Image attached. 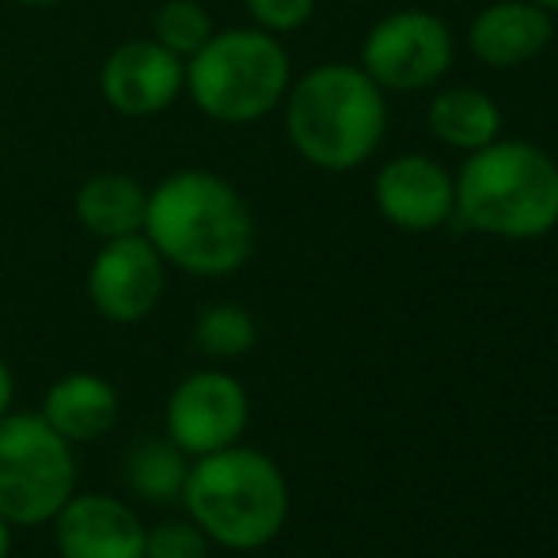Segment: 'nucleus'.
<instances>
[{
	"label": "nucleus",
	"instance_id": "nucleus-4",
	"mask_svg": "<svg viewBox=\"0 0 558 558\" xmlns=\"http://www.w3.org/2000/svg\"><path fill=\"white\" fill-rule=\"evenodd\" d=\"M183 501L191 521L228 551H258L289 517V486L281 468L255 448L228 445L198 456L186 471Z\"/></svg>",
	"mask_w": 558,
	"mask_h": 558
},
{
	"label": "nucleus",
	"instance_id": "nucleus-19",
	"mask_svg": "<svg viewBox=\"0 0 558 558\" xmlns=\"http://www.w3.org/2000/svg\"><path fill=\"white\" fill-rule=\"evenodd\" d=\"M255 319L240 304H209L194 324V345L206 357H243L255 345Z\"/></svg>",
	"mask_w": 558,
	"mask_h": 558
},
{
	"label": "nucleus",
	"instance_id": "nucleus-6",
	"mask_svg": "<svg viewBox=\"0 0 558 558\" xmlns=\"http://www.w3.org/2000/svg\"><path fill=\"white\" fill-rule=\"evenodd\" d=\"M76 490V460L43 414L0 418V517L8 524H46Z\"/></svg>",
	"mask_w": 558,
	"mask_h": 558
},
{
	"label": "nucleus",
	"instance_id": "nucleus-18",
	"mask_svg": "<svg viewBox=\"0 0 558 558\" xmlns=\"http://www.w3.org/2000/svg\"><path fill=\"white\" fill-rule=\"evenodd\" d=\"M214 15L202 0H163L153 12V38L179 58H194L214 35Z\"/></svg>",
	"mask_w": 558,
	"mask_h": 558
},
{
	"label": "nucleus",
	"instance_id": "nucleus-1",
	"mask_svg": "<svg viewBox=\"0 0 558 558\" xmlns=\"http://www.w3.org/2000/svg\"><path fill=\"white\" fill-rule=\"evenodd\" d=\"M163 263L194 278H225L251 258L255 217L228 179L206 168L171 171L148 191L145 228Z\"/></svg>",
	"mask_w": 558,
	"mask_h": 558
},
{
	"label": "nucleus",
	"instance_id": "nucleus-13",
	"mask_svg": "<svg viewBox=\"0 0 558 558\" xmlns=\"http://www.w3.org/2000/svg\"><path fill=\"white\" fill-rule=\"evenodd\" d=\"M555 35L551 12L532 0H498L471 20L468 46L490 69H521L547 50Z\"/></svg>",
	"mask_w": 558,
	"mask_h": 558
},
{
	"label": "nucleus",
	"instance_id": "nucleus-21",
	"mask_svg": "<svg viewBox=\"0 0 558 558\" xmlns=\"http://www.w3.org/2000/svg\"><path fill=\"white\" fill-rule=\"evenodd\" d=\"M255 20V27L270 31V35H289V31L304 27L316 12V0H243Z\"/></svg>",
	"mask_w": 558,
	"mask_h": 558
},
{
	"label": "nucleus",
	"instance_id": "nucleus-16",
	"mask_svg": "<svg viewBox=\"0 0 558 558\" xmlns=\"http://www.w3.org/2000/svg\"><path fill=\"white\" fill-rule=\"evenodd\" d=\"M426 122L437 141H445L448 148H460V153H475V148L498 141L501 133L498 104L478 88H448L434 96Z\"/></svg>",
	"mask_w": 558,
	"mask_h": 558
},
{
	"label": "nucleus",
	"instance_id": "nucleus-22",
	"mask_svg": "<svg viewBox=\"0 0 558 558\" xmlns=\"http://www.w3.org/2000/svg\"><path fill=\"white\" fill-rule=\"evenodd\" d=\"M12 396H15V380H12V368L0 361V418L12 411Z\"/></svg>",
	"mask_w": 558,
	"mask_h": 558
},
{
	"label": "nucleus",
	"instance_id": "nucleus-11",
	"mask_svg": "<svg viewBox=\"0 0 558 558\" xmlns=\"http://www.w3.org/2000/svg\"><path fill=\"white\" fill-rule=\"evenodd\" d=\"M373 198L384 221L403 232H434L456 214V179L445 171V163L407 153L380 168Z\"/></svg>",
	"mask_w": 558,
	"mask_h": 558
},
{
	"label": "nucleus",
	"instance_id": "nucleus-25",
	"mask_svg": "<svg viewBox=\"0 0 558 558\" xmlns=\"http://www.w3.org/2000/svg\"><path fill=\"white\" fill-rule=\"evenodd\" d=\"M532 4H539L544 12H558V0H532Z\"/></svg>",
	"mask_w": 558,
	"mask_h": 558
},
{
	"label": "nucleus",
	"instance_id": "nucleus-17",
	"mask_svg": "<svg viewBox=\"0 0 558 558\" xmlns=\"http://www.w3.org/2000/svg\"><path fill=\"white\" fill-rule=\"evenodd\" d=\"M130 471V486L141 494L145 501H175L183 498L186 486V452L175 441H163V437H148L137 441V448L125 460Z\"/></svg>",
	"mask_w": 558,
	"mask_h": 558
},
{
	"label": "nucleus",
	"instance_id": "nucleus-24",
	"mask_svg": "<svg viewBox=\"0 0 558 558\" xmlns=\"http://www.w3.org/2000/svg\"><path fill=\"white\" fill-rule=\"evenodd\" d=\"M12 4H23V8H53L61 0H12Z\"/></svg>",
	"mask_w": 558,
	"mask_h": 558
},
{
	"label": "nucleus",
	"instance_id": "nucleus-5",
	"mask_svg": "<svg viewBox=\"0 0 558 558\" xmlns=\"http://www.w3.org/2000/svg\"><path fill=\"white\" fill-rule=\"evenodd\" d=\"M293 69L278 35L263 27L214 31L194 58H186V96L221 125L258 122L286 99Z\"/></svg>",
	"mask_w": 558,
	"mask_h": 558
},
{
	"label": "nucleus",
	"instance_id": "nucleus-7",
	"mask_svg": "<svg viewBox=\"0 0 558 558\" xmlns=\"http://www.w3.org/2000/svg\"><path fill=\"white\" fill-rule=\"evenodd\" d=\"M452 65V31L434 12H391L365 35L361 69L384 92L434 88Z\"/></svg>",
	"mask_w": 558,
	"mask_h": 558
},
{
	"label": "nucleus",
	"instance_id": "nucleus-3",
	"mask_svg": "<svg viewBox=\"0 0 558 558\" xmlns=\"http://www.w3.org/2000/svg\"><path fill=\"white\" fill-rule=\"evenodd\" d=\"M456 214L498 240H539L558 225V163L529 141H490L456 175Z\"/></svg>",
	"mask_w": 558,
	"mask_h": 558
},
{
	"label": "nucleus",
	"instance_id": "nucleus-23",
	"mask_svg": "<svg viewBox=\"0 0 558 558\" xmlns=\"http://www.w3.org/2000/svg\"><path fill=\"white\" fill-rule=\"evenodd\" d=\"M8 551H12V524L0 517V558H8Z\"/></svg>",
	"mask_w": 558,
	"mask_h": 558
},
{
	"label": "nucleus",
	"instance_id": "nucleus-14",
	"mask_svg": "<svg viewBox=\"0 0 558 558\" xmlns=\"http://www.w3.org/2000/svg\"><path fill=\"white\" fill-rule=\"evenodd\" d=\"M46 426L69 445L96 441V437L111 434L118 422V391L104 376L96 373H69L50 384L43 399Z\"/></svg>",
	"mask_w": 558,
	"mask_h": 558
},
{
	"label": "nucleus",
	"instance_id": "nucleus-2",
	"mask_svg": "<svg viewBox=\"0 0 558 558\" xmlns=\"http://www.w3.org/2000/svg\"><path fill=\"white\" fill-rule=\"evenodd\" d=\"M286 133L296 156L319 171H353L380 148L388 130L384 88L361 65H316L289 84Z\"/></svg>",
	"mask_w": 558,
	"mask_h": 558
},
{
	"label": "nucleus",
	"instance_id": "nucleus-8",
	"mask_svg": "<svg viewBox=\"0 0 558 558\" xmlns=\"http://www.w3.org/2000/svg\"><path fill=\"white\" fill-rule=\"evenodd\" d=\"M163 258L145 232L104 240L88 266V301L111 324H141L163 296Z\"/></svg>",
	"mask_w": 558,
	"mask_h": 558
},
{
	"label": "nucleus",
	"instance_id": "nucleus-9",
	"mask_svg": "<svg viewBox=\"0 0 558 558\" xmlns=\"http://www.w3.org/2000/svg\"><path fill=\"white\" fill-rule=\"evenodd\" d=\"M247 391L235 376L202 368L191 373L168 399V437L186 456H209L228 448L247 429Z\"/></svg>",
	"mask_w": 558,
	"mask_h": 558
},
{
	"label": "nucleus",
	"instance_id": "nucleus-12",
	"mask_svg": "<svg viewBox=\"0 0 558 558\" xmlns=\"http://www.w3.org/2000/svg\"><path fill=\"white\" fill-rule=\"evenodd\" d=\"M61 558H145V524L111 494H73L53 513Z\"/></svg>",
	"mask_w": 558,
	"mask_h": 558
},
{
	"label": "nucleus",
	"instance_id": "nucleus-15",
	"mask_svg": "<svg viewBox=\"0 0 558 558\" xmlns=\"http://www.w3.org/2000/svg\"><path fill=\"white\" fill-rule=\"evenodd\" d=\"M145 206L148 191L122 171H99V175L84 179L73 202L76 221L96 240H118V235L141 232L145 228Z\"/></svg>",
	"mask_w": 558,
	"mask_h": 558
},
{
	"label": "nucleus",
	"instance_id": "nucleus-20",
	"mask_svg": "<svg viewBox=\"0 0 558 558\" xmlns=\"http://www.w3.org/2000/svg\"><path fill=\"white\" fill-rule=\"evenodd\" d=\"M145 558H209V536L194 521H163L145 529Z\"/></svg>",
	"mask_w": 558,
	"mask_h": 558
},
{
	"label": "nucleus",
	"instance_id": "nucleus-10",
	"mask_svg": "<svg viewBox=\"0 0 558 558\" xmlns=\"http://www.w3.org/2000/svg\"><path fill=\"white\" fill-rule=\"evenodd\" d=\"M99 92L125 118L160 114L186 92V61L153 35L130 38L107 53L99 69Z\"/></svg>",
	"mask_w": 558,
	"mask_h": 558
}]
</instances>
